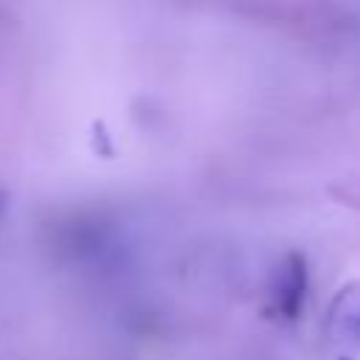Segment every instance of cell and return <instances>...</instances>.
Segmentation results:
<instances>
[{
  "label": "cell",
  "instance_id": "cell-1",
  "mask_svg": "<svg viewBox=\"0 0 360 360\" xmlns=\"http://www.w3.org/2000/svg\"><path fill=\"white\" fill-rule=\"evenodd\" d=\"M307 262L301 253H287L270 281V315L278 321H295L307 298Z\"/></svg>",
  "mask_w": 360,
  "mask_h": 360
},
{
  "label": "cell",
  "instance_id": "cell-3",
  "mask_svg": "<svg viewBox=\"0 0 360 360\" xmlns=\"http://www.w3.org/2000/svg\"><path fill=\"white\" fill-rule=\"evenodd\" d=\"M3 211H6V194L0 191V217H3Z\"/></svg>",
  "mask_w": 360,
  "mask_h": 360
},
{
  "label": "cell",
  "instance_id": "cell-2",
  "mask_svg": "<svg viewBox=\"0 0 360 360\" xmlns=\"http://www.w3.org/2000/svg\"><path fill=\"white\" fill-rule=\"evenodd\" d=\"M329 335L338 346H360V281L340 287L329 304Z\"/></svg>",
  "mask_w": 360,
  "mask_h": 360
}]
</instances>
